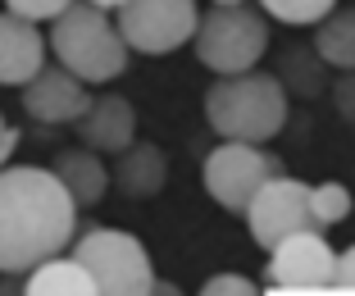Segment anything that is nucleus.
I'll return each instance as SVG.
<instances>
[{"mask_svg": "<svg viewBox=\"0 0 355 296\" xmlns=\"http://www.w3.org/2000/svg\"><path fill=\"white\" fill-rule=\"evenodd\" d=\"M346 214H351V187L346 182H319V187H310V219L319 233L342 223Z\"/></svg>", "mask_w": 355, "mask_h": 296, "instance_id": "a211bd4d", "label": "nucleus"}, {"mask_svg": "<svg viewBox=\"0 0 355 296\" xmlns=\"http://www.w3.org/2000/svg\"><path fill=\"white\" fill-rule=\"evenodd\" d=\"M0 296H23V287H14V283H0Z\"/></svg>", "mask_w": 355, "mask_h": 296, "instance_id": "bb28decb", "label": "nucleus"}, {"mask_svg": "<svg viewBox=\"0 0 355 296\" xmlns=\"http://www.w3.org/2000/svg\"><path fill=\"white\" fill-rule=\"evenodd\" d=\"M333 287H355V246H346L333 265Z\"/></svg>", "mask_w": 355, "mask_h": 296, "instance_id": "5701e85b", "label": "nucleus"}, {"mask_svg": "<svg viewBox=\"0 0 355 296\" xmlns=\"http://www.w3.org/2000/svg\"><path fill=\"white\" fill-rule=\"evenodd\" d=\"M168 178V159L155 141H128L119 150V164H114V182L128 201H150Z\"/></svg>", "mask_w": 355, "mask_h": 296, "instance_id": "ddd939ff", "label": "nucleus"}, {"mask_svg": "<svg viewBox=\"0 0 355 296\" xmlns=\"http://www.w3.org/2000/svg\"><path fill=\"white\" fill-rule=\"evenodd\" d=\"M51 51L78 82H114L128 69V46L119 28L87 0H69L51 19Z\"/></svg>", "mask_w": 355, "mask_h": 296, "instance_id": "7ed1b4c3", "label": "nucleus"}, {"mask_svg": "<svg viewBox=\"0 0 355 296\" xmlns=\"http://www.w3.org/2000/svg\"><path fill=\"white\" fill-rule=\"evenodd\" d=\"M337 251L324 233H292L269 251V283L273 287H333Z\"/></svg>", "mask_w": 355, "mask_h": 296, "instance_id": "1a4fd4ad", "label": "nucleus"}, {"mask_svg": "<svg viewBox=\"0 0 355 296\" xmlns=\"http://www.w3.org/2000/svg\"><path fill=\"white\" fill-rule=\"evenodd\" d=\"M87 5H96V10H119L123 0H87Z\"/></svg>", "mask_w": 355, "mask_h": 296, "instance_id": "a878e982", "label": "nucleus"}, {"mask_svg": "<svg viewBox=\"0 0 355 296\" xmlns=\"http://www.w3.org/2000/svg\"><path fill=\"white\" fill-rule=\"evenodd\" d=\"M278 173H282V159L264 155L260 146H251V141H223V146L209 150L205 164H200L205 191L232 214L246 210L255 191H260L269 178H278Z\"/></svg>", "mask_w": 355, "mask_h": 296, "instance_id": "423d86ee", "label": "nucleus"}, {"mask_svg": "<svg viewBox=\"0 0 355 296\" xmlns=\"http://www.w3.org/2000/svg\"><path fill=\"white\" fill-rule=\"evenodd\" d=\"M205 123L223 141H273L287 123V92L273 73H232L205 92Z\"/></svg>", "mask_w": 355, "mask_h": 296, "instance_id": "f03ea898", "label": "nucleus"}, {"mask_svg": "<svg viewBox=\"0 0 355 296\" xmlns=\"http://www.w3.org/2000/svg\"><path fill=\"white\" fill-rule=\"evenodd\" d=\"M200 296H260V287L241 274H214V278H205Z\"/></svg>", "mask_w": 355, "mask_h": 296, "instance_id": "aec40b11", "label": "nucleus"}, {"mask_svg": "<svg viewBox=\"0 0 355 296\" xmlns=\"http://www.w3.org/2000/svg\"><path fill=\"white\" fill-rule=\"evenodd\" d=\"M51 173L64 182V191H69V201L78 205V210H87V205H96L110 191V169L101 164V155L87 146L78 150H60L51 164Z\"/></svg>", "mask_w": 355, "mask_h": 296, "instance_id": "4468645a", "label": "nucleus"}, {"mask_svg": "<svg viewBox=\"0 0 355 296\" xmlns=\"http://www.w3.org/2000/svg\"><path fill=\"white\" fill-rule=\"evenodd\" d=\"M78 205L51 169H0V274H28L69 251Z\"/></svg>", "mask_w": 355, "mask_h": 296, "instance_id": "f257e3e1", "label": "nucleus"}, {"mask_svg": "<svg viewBox=\"0 0 355 296\" xmlns=\"http://www.w3.org/2000/svg\"><path fill=\"white\" fill-rule=\"evenodd\" d=\"M214 5H246V0H214Z\"/></svg>", "mask_w": 355, "mask_h": 296, "instance_id": "cd10ccee", "label": "nucleus"}, {"mask_svg": "<svg viewBox=\"0 0 355 296\" xmlns=\"http://www.w3.org/2000/svg\"><path fill=\"white\" fill-rule=\"evenodd\" d=\"M73 260L87 269L96 296H146L150 283H155L146 246L137 242L132 233H119V228L87 233L73 246Z\"/></svg>", "mask_w": 355, "mask_h": 296, "instance_id": "39448f33", "label": "nucleus"}, {"mask_svg": "<svg viewBox=\"0 0 355 296\" xmlns=\"http://www.w3.org/2000/svg\"><path fill=\"white\" fill-rule=\"evenodd\" d=\"M146 296H182V287H178V283H164V278H155Z\"/></svg>", "mask_w": 355, "mask_h": 296, "instance_id": "393cba45", "label": "nucleus"}, {"mask_svg": "<svg viewBox=\"0 0 355 296\" xmlns=\"http://www.w3.org/2000/svg\"><path fill=\"white\" fill-rule=\"evenodd\" d=\"M282 92H296V96H319L324 92V60L314 55V46H292V51L278 60V73Z\"/></svg>", "mask_w": 355, "mask_h": 296, "instance_id": "f3484780", "label": "nucleus"}, {"mask_svg": "<svg viewBox=\"0 0 355 296\" xmlns=\"http://www.w3.org/2000/svg\"><path fill=\"white\" fill-rule=\"evenodd\" d=\"M46 64V42L37 23L19 14H0V87H23Z\"/></svg>", "mask_w": 355, "mask_h": 296, "instance_id": "f8f14e48", "label": "nucleus"}, {"mask_svg": "<svg viewBox=\"0 0 355 296\" xmlns=\"http://www.w3.org/2000/svg\"><path fill=\"white\" fill-rule=\"evenodd\" d=\"M14 146H19V128H10L5 114H0V169H5V159L14 155Z\"/></svg>", "mask_w": 355, "mask_h": 296, "instance_id": "b1692460", "label": "nucleus"}, {"mask_svg": "<svg viewBox=\"0 0 355 296\" xmlns=\"http://www.w3.org/2000/svg\"><path fill=\"white\" fill-rule=\"evenodd\" d=\"M23 296H96V287H92L87 269L78 265L73 255H69V260L55 255V260H46V265L28 269V287H23Z\"/></svg>", "mask_w": 355, "mask_h": 296, "instance_id": "2eb2a0df", "label": "nucleus"}, {"mask_svg": "<svg viewBox=\"0 0 355 296\" xmlns=\"http://www.w3.org/2000/svg\"><path fill=\"white\" fill-rule=\"evenodd\" d=\"M260 5H264V14H273V19L301 28V23H319L337 0H260Z\"/></svg>", "mask_w": 355, "mask_h": 296, "instance_id": "6ab92c4d", "label": "nucleus"}, {"mask_svg": "<svg viewBox=\"0 0 355 296\" xmlns=\"http://www.w3.org/2000/svg\"><path fill=\"white\" fill-rule=\"evenodd\" d=\"M64 5H69V0H5V10L19 14V19H28V23H46V19H55Z\"/></svg>", "mask_w": 355, "mask_h": 296, "instance_id": "412c9836", "label": "nucleus"}, {"mask_svg": "<svg viewBox=\"0 0 355 296\" xmlns=\"http://www.w3.org/2000/svg\"><path fill=\"white\" fill-rule=\"evenodd\" d=\"M87 105H92L87 82H78L73 73H64L60 64H55V69L42 64V69L23 82V110H28V119H37V123H46V128L78 123Z\"/></svg>", "mask_w": 355, "mask_h": 296, "instance_id": "9d476101", "label": "nucleus"}, {"mask_svg": "<svg viewBox=\"0 0 355 296\" xmlns=\"http://www.w3.org/2000/svg\"><path fill=\"white\" fill-rule=\"evenodd\" d=\"M310 46L333 69H355V10H328Z\"/></svg>", "mask_w": 355, "mask_h": 296, "instance_id": "dca6fc26", "label": "nucleus"}, {"mask_svg": "<svg viewBox=\"0 0 355 296\" xmlns=\"http://www.w3.org/2000/svg\"><path fill=\"white\" fill-rule=\"evenodd\" d=\"M191 46H196V60L209 73L232 78V73L255 69L260 55L269 51V23L251 5H214L209 14L196 19Z\"/></svg>", "mask_w": 355, "mask_h": 296, "instance_id": "20e7f679", "label": "nucleus"}, {"mask_svg": "<svg viewBox=\"0 0 355 296\" xmlns=\"http://www.w3.org/2000/svg\"><path fill=\"white\" fill-rule=\"evenodd\" d=\"M333 105L342 123H355V69H342V78L333 82Z\"/></svg>", "mask_w": 355, "mask_h": 296, "instance_id": "4be33fe9", "label": "nucleus"}, {"mask_svg": "<svg viewBox=\"0 0 355 296\" xmlns=\"http://www.w3.org/2000/svg\"><path fill=\"white\" fill-rule=\"evenodd\" d=\"M78 137L96 155H119L128 141H137V110L128 105L123 96H101V101H92L83 110Z\"/></svg>", "mask_w": 355, "mask_h": 296, "instance_id": "9b49d317", "label": "nucleus"}, {"mask_svg": "<svg viewBox=\"0 0 355 296\" xmlns=\"http://www.w3.org/2000/svg\"><path fill=\"white\" fill-rule=\"evenodd\" d=\"M241 214H246V223H251L255 242H260L264 251H273L282 237L314 228V219H310V182L278 173V178H269L260 191H255L251 205H246ZM314 233H319V228H314Z\"/></svg>", "mask_w": 355, "mask_h": 296, "instance_id": "6e6552de", "label": "nucleus"}, {"mask_svg": "<svg viewBox=\"0 0 355 296\" xmlns=\"http://www.w3.org/2000/svg\"><path fill=\"white\" fill-rule=\"evenodd\" d=\"M196 0H123L119 5V37L128 51L168 55L191 42L196 32Z\"/></svg>", "mask_w": 355, "mask_h": 296, "instance_id": "0eeeda50", "label": "nucleus"}]
</instances>
